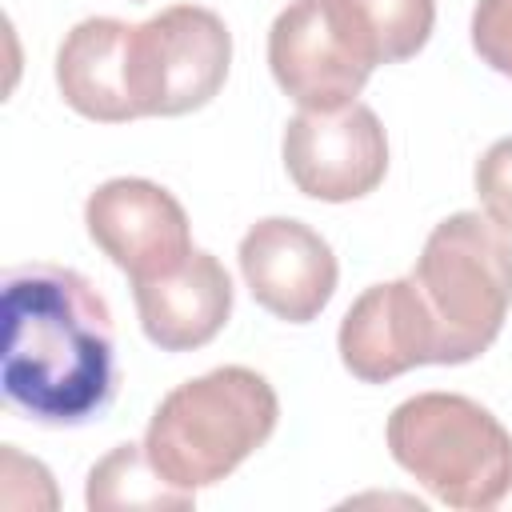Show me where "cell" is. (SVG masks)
Returning <instances> with one entry per match:
<instances>
[{
	"label": "cell",
	"instance_id": "6da1fadb",
	"mask_svg": "<svg viewBox=\"0 0 512 512\" xmlns=\"http://www.w3.org/2000/svg\"><path fill=\"white\" fill-rule=\"evenodd\" d=\"M4 400L48 428L88 424L116 392V340L108 300L88 276L60 264L4 272Z\"/></svg>",
	"mask_w": 512,
	"mask_h": 512
},
{
	"label": "cell",
	"instance_id": "7a4b0ae2",
	"mask_svg": "<svg viewBox=\"0 0 512 512\" xmlns=\"http://www.w3.org/2000/svg\"><path fill=\"white\" fill-rule=\"evenodd\" d=\"M280 420L276 388L244 368L224 364L176 384L152 412L144 448L176 488H212L232 476Z\"/></svg>",
	"mask_w": 512,
	"mask_h": 512
},
{
	"label": "cell",
	"instance_id": "3957f363",
	"mask_svg": "<svg viewBox=\"0 0 512 512\" xmlns=\"http://www.w3.org/2000/svg\"><path fill=\"white\" fill-rule=\"evenodd\" d=\"M392 460L440 504L480 512L512 496V432L472 396L420 392L392 408Z\"/></svg>",
	"mask_w": 512,
	"mask_h": 512
},
{
	"label": "cell",
	"instance_id": "277c9868",
	"mask_svg": "<svg viewBox=\"0 0 512 512\" xmlns=\"http://www.w3.org/2000/svg\"><path fill=\"white\" fill-rule=\"evenodd\" d=\"M412 284L436 328V364L476 360L512 308V232L480 212L440 220L416 256Z\"/></svg>",
	"mask_w": 512,
	"mask_h": 512
},
{
	"label": "cell",
	"instance_id": "5b68a950",
	"mask_svg": "<svg viewBox=\"0 0 512 512\" xmlns=\"http://www.w3.org/2000/svg\"><path fill=\"white\" fill-rule=\"evenodd\" d=\"M384 64L380 40L352 0H292L268 28V68L300 108H340Z\"/></svg>",
	"mask_w": 512,
	"mask_h": 512
},
{
	"label": "cell",
	"instance_id": "8992f818",
	"mask_svg": "<svg viewBox=\"0 0 512 512\" xmlns=\"http://www.w3.org/2000/svg\"><path fill=\"white\" fill-rule=\"evenodd\" d=\"M232 32L200 4H172L132 24V92L140 116H188L228 80Z\"/></svg>",
	"mask_w": 512,
	"mask_h": 512
},
{
	"label": "cell",
	"instance_id": "52a82bcc",
	"mask_svg": "<svg viewBox=\"0 0 512 512\" xmlns=\"http://www.w3.org/2000/svg\"><path fill=\"white\" fill-rule=\"evenodd\" d=\"M288 180L324 204H348L380 188L388 172V136L360 100L340 108H300L284 124Z\"/></svg>",
	"mask_w": 512,
	"mask_h": 512
},
{
	"label": "cell",
	"instance_id": "ba28073f",
	"mask_svg": "<svg viewBox=\"0 0 512 512\" xmlns=\"http://www.w3.org/2000/svg\"><path fill=\"white\" fill-rule=\"evenodd\" d=\"M84 224L92 244L128 272L132 284L172 272L192 252V228L180 200L140 176L104 180L84 204Z\"/></svg>",
	"mask_w": 512,
	"mask_h": 512
},
{
	"label": "cell",
	"instance_id": "9c48e42d",
	"mask_svg": "<svg viewBox=\"0 0 512 512\" xmlns=\"http://www.w3.org/2000/svg\"><path fill=\"white\" fill-rule=\"evenodd\" d=\"M240 272L252 300L288 324L316 320L336 292V256L328 240L292 216L256 220L240 240Z\"/></svg>",
	"mask_w": 512,
	"mask_h": 512
},
{
	"label": "cell",
	"instance_id": "30bf717a",
	"mask_svg": "<svg viewBox=\"0 0 512 512\" xmlns=\"http://www.w3.org/2000/svg\"><path fill=\"white\" fill-rule=\"evenodd\" d=\"M336 348L364 384H388L420 364H436V328L412 276L364 288L340 320Z\"/></svg>",
	"mask_w": 512,
	"mask_h": 512
},
{
	"label": "cell",
	"instance_id": "8fae6325",
	"mask_svg": "<svg viewBox=\"0 0 512 512\" xmlns=\"http://www.w3.org/2000/svg\"><path fill=\"white\" fill-rule=\"evenodd\" d=\"M144 336L160 352H192L220 336L232 316V276L224 264L192 248L172 272L132 284Z\"/></svg>",
	"mask_w": 512,
	"mask_h": 512
},
{
	"label": "cell",
	"instance_id": "7c38bea8",
	"mask_svg": "<svg viewBox=\"0 0 512 512\" xmlns=\"http://www.w3.org/2000/svg\"><path fill=\"white\" fill-rule=\"evenodd\" d=\"M56 88L64 104L88 120H140L132 92V24L116 16L80 20L56 52Z\"/></svg>",
	"mask_w": 512,
	"mask_h": 512
},
{
	"label": "cell",
	"instance_id": "4fadbf2b",
	"mask_svg": "<svg viewBox=\"0 0 512 512\" xmlns=\"http://www.w3.org/2000/svg\"><path fill=\"white\" fill-rule=\"evenodd\" d=\"M84 500L92 512H108V508H148V512H164V508H192L196 492L176 488L152 460L144 444H116L108 456H100L88 472V488Z\"/></svg>",
	"mask_w": 512,
	"mask_h": 512
},
{
	"label": "cell",
	"instance_id": "5bb4252c",
	"mask_svg": "<svg viewBox=\"0 0 512 512\" xmlns=\"http://www.w3.org/2000/svg\"><path fill=\"white\" fill-rule=\"evenodd\" d=\"M380 40L384 64L416 56L436 24V0H352Z\"/></svg>",
	"mask_w": 512,
	"mask_h": 512
},
{
	"label": "cell",
	"instance_id": "9a60e30c",
	"mask_svg": "<svg viewBox=\"0 0 512 512\" xmlns=\"http://www.w3.org/2000/svg\"><path fill=\"white\" fill-rule=\"evenodd\" d=\"M476 196L484 204V216H492L504 232H512V136L496 140L476 160Z\"/></svg>",
	"mask_w": 512,
	"mask_h": 512
},
{
	"label": "cell",
	"instance_id": "2e32d148",
	"mask_svg": "<svg viewBox=\"0 0 512 512\" xmlns=\"http://www.w3.org/2000/svg\"><path fill=\"white\" fill-rule=\"evenodd\" d=\"M472 48L492 72L512 80V0H476Z\"/></svg>",
	"mask_w": 512,
	"mask_h": 512
}]
</instances>
